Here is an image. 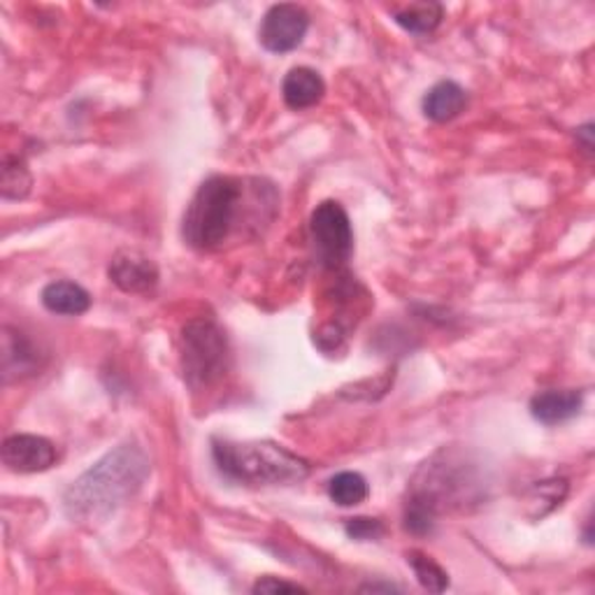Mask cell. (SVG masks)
Listing matches in <instances>:
<instances>
[{"mask_svg":"<svg viewBox=\"0 0 595 595\" xmlns=\"http://www.w3.org/2000/svg\"><path fill=\"white\" fill-rule=\"evenodd\" d=\"M277 210L279 194L268 179L212 175L187 207L182 236L198 251H219L228 242L258 236Z\"/></svg>","mask_w":595,"mask_h":595,"instance_id":"obj_1","label":"cell"},{"mask_svg":"<svg viewBox=\"0 0 595 595\" xmlns=\"http://www.w3.org/2000/svg\"><path fill=\"white\" fill-rule=\"evenodd\" d=\"M149 473V456L142 447L133 443L115 447L68 486L63 494L66 516L82 526L108 522L119 507L136 498Z\"/></svg>","mask_w":595,"mask_h":595,"instance_id":"obj_2","label":"cell"},{"mask_svg":"<svg viewBox=\"0 0 595 595\" xmlns=\"http://www.w3.org/2000/svg\"><path fill=\"white\" fill-rule=\"evenodd\" d=\"M212 456L217 470L238 484L247 486H287L307 479L309 463L275 443H232L215 439Z\"/></svg>","mask_w":595,"mask_h":595,"instance_id":"obj_3","label":"cell"},{"mask_svg":"<svg viewBox=\"0 0 595 595\" xmlns=\"http://www.w3.org/2000/svg\"><path fill=\"white\" fill-rule=\"evenodd\" d=\"M179 366L194 391L212 389L230 366L226 333L215 319H191L179 333Z\"/></svg>","mask_w":595,"mask_h":595,"instance_id":"obj_4","label":"cell"},{"mask_svg":"<svg viewBox=\"0 0 595 595\" xmlns=\"http://www.w3.org/2000/svg\"><path fill=\"white\" fill-rule=\"evenodd\" d=\"M309 236L317 258L328 270H343L354 254V230L345 207L335 200H324L309 217Z\"/></svg>","mask_w":595,"mask_h":595,"instance_id":"obj_5","label":"cell"},{"mask_svg":"<svg viewBox=\"0 0 595 595\" xmlns=\"http://www.w3.org/2000/svg\"><path fill=\"white\" fill-rule=\"evenodd\" d=\"M307 29L309 14L305 8L296 3H279L264 14L258 40L272 54H287V51H294L305 40Z\"/></svg>","mask_w":595,"mask_h":595,"instance_id":"obj_6","label":"cell"},{"mask_svg":"<svg viewBox=\"0 0 595 595\" xmlns=\"http://www.w3.org/2000/svg\"><path fill=\"white\" fill-rule=\"evenodd\" d=\"M0 454H3V463L8 465V470L19 473V475L44 473L59 458L57 447L51 439L42 435H29V433L10 435L3 443Z\"/></svg>","mask_w":595,"mask_h":595,"instance_id":"obj_7","label":"cell"},{"mask_svg":"<svg viewBox=\"0 0 595 595\" xmlns=\"http://www.w3.org/2000/svg\"><path fill=\"white\" fill-rule=\"evenodd\" d=\"M110 279L126 294H149L159 284V268L149 256L123 249L110 264Z\"/></svg>","mask_w":595,"mask_h":595,"instance_id":"obj_8","label":"cell"},{"mask_svg":"<svg viewBox=\"0 0 595 595\" xmlns=\"http://www.w3.org/2000/svg\"><path fill=\"white\" fill-rule=\"evenodd\" d=\"M44 366V356L29 335L6 326L3 328V379H26Z\"/></svg>","mask_w":595,"mask_h":595,"instance_id":"obj_9","label":"cell"},{"mask_svg":"<svg viewBox=\"0 0 595 595\" xmlns=\"http://www.w3.org/2000/svg\"><path fill=\"white\" fill-rule=\"evenodd\" d=\"M584 405V394L577 389H552L533 396L530 414L533 419L545 426H558L577 417Z\"/></svg>","mask_w":595,"mask_h":595,"instance_id":"obj_10","label":"cell"},{"mask_svg":"<svg viewBox=\"0 0 595 595\" xmlns=\"http://www.w3.org/2000/svg\"><path fill=\"white\" fill-rule=\"evenodd\" d=\"M281 96L284 102L296 112L309 110L319 106L326 96V82L324 77L313 68H294L287 72L281 82Z\"/></svg>","mask_w":595,"mask_h":595,"instance_id":"obj_11","label":"cell"},{"mask_svg":"<svg viewBox=\"0 0 595 595\" xmlns=\"http://www.w3.org/2000/svg\"><path fill=\"white\" fill-rule=\"evenodd\" d=\"M40 300L51 315H63V317H80L89 313V307H91L89 291L80 287V284L68 281V279L47 284V287L42 289Z\"/></svg>","mask_w":595,"mask_h":595,"instance_id":"obj_12","label":"cell"},{"mask_svg":"<svg viewBox=\"0 0 595 595\" xmlns=\"http://www.w3.org/2000/svg\"><path fill=\"white\" fill-rule=\"evenodd\" d=\"M465 106H468V93L465 89L452 80L437 82L426 96H424V115L435 123H447L456 119Z\"/></svg>","mask_w":595,"mask_h":595,"instance_id":"obj_13","label":"cell"},{"mask_svg":"<svg viewBox=\"0 0 595 595\" xmlns=\"http://www.w3.org/2000/svg\"><path fill=\"white\" fill-rule=\"evenodd\" d=\"M445 19V8L439 3H411L394 8V21L411 36H430Z\"/></svg>","mask_w":595,"mask_h":595,"instance_id":"obj_14","label":"cell"},{"mask_svg":"<svg viewBox=\"0 0 595 595\" xmlns=\"http://www.w3.org/2000/svg\"><path fill=\"white\" fill-rule=\"evenodd\" d=\"M328 496L335 505L356 507L360 503H366V498L370 496V486L364 475L347 470V473L335 475L328 482Z\"/></svg>","mask_w":595,"mask_h":595,"instance_id":"obj_15","label":"cell"},{"mask_svg":"<svg viewBox=\"0 0 595 595\" xmlns=\"http://www.w3.org/2000/svg\"><path fill=\"white\" fill-rule=\"evenodd\" d=\"M33 177L29 166L19 157H8L3 161V175H0V194L6 200H21L31 194Z\"/></svg>","mask_w":595,"mask_h":595,"instance_id":"obj_16","label":"cell"},{"mask_svg":"<svg viewBox=\"0 0 595 595\" xmlns=\"http://www.w3.org/2000/svg\"><path fill=\"white\" fill-rule=\"evenodd\" d=\"M407 563L411 565L414 575H417L419 584L430 593H445L449 588V575L439 563H435L430 556L422 552H407Z\"/></svg>","mask_w":595,"mask_h":595,"instance_id":"obj_17","label":"cell"},{"mask_svg":"<svg viewBox=\"0 0 595 595\" xmlns=\"http://www.w3.org/2000/svg\"><path fill=\"white\" fill-rule=\"evenodd\" d=\"M345 533L351 539L370 542V539H379L384 535V524L379 519H368V516H356V519H349L345 524Z\"/></svg>","mask_w":595,"mask_h":595,"instance_id":"obj_18","label":"cell"},{"mask_svg":"<svg viewBox=\"0 0 595 595\" xmlns=\"http://www.w3.org/2000/svg\"><path fill=\"white\" fill-rule=\"evenodd\" d=\"M251 593H307V588L294 582L277 579V577H264L251 586Z\"/></svg>","mask_w":595,"mask_h":595,"instance_id":"obj_19","label":"cell"},{"mask_svg":"<svg viewBox=\"0 0 595 595\" xmlns=\"http://www.w3.org/2000/svg\"><path fill=\"white\" fill-rule=\"evenodd\" d=\"M358 591H364V593H377V591L391 593V591H403V588L396 586V584H366V586H360Z\"/></svg>","mask_w":595,"mask_h":595,"instance_id":"obj_20","label":"cell"}]
</instances>
